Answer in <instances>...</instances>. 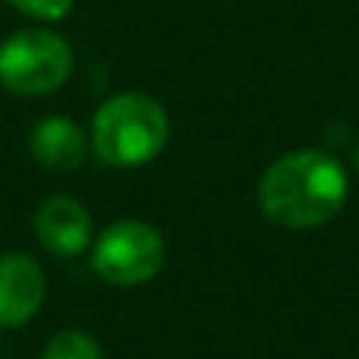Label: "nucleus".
Segmentation results:
<instances>
[{
  "instance_id": "1",
  "label": "nucleus",
  "mask_w": 359,
  "mask_h": 359,
  "mask_svg": "<svg viewBox=\"0 0 359 359\" xmlns=\"http://www.w3.org/2000/svg\"><path fill=\"white\" fill-rule=\"evenodd\" d=\"M347 170L325 151L280 155L259 180V205L268 221L290 230L328 224L347 202Z\"/></svg>"
},
{
  "instance_id": "2",
  "label": "nucleus",
  "mask_w": 359,
  "mask_h": 359,
  "mask_svg": "<svg viewBox=\"0 0 359 359\" xmlns=\"http://www.w3.org/2000/svg\"><path fill=\"white\" fill-rule=\"evenodd\" d=\"M168 111L151 95L123 92L107 98L92 120V151L111 168H142L168 145Z\"/></svg>"
},
{
  "instance_id": "3",
  "label": "nucleus",
  "mask_w": 359,
  "mask_h": 359,
  "mask_svg": "<svg viewBox=\"0 0 359 359\" xmlns=\"http://www.w3.org/2000/svg\"><path fill=\"white\" fill-rule=\"evenodd\" d=\"M73 73V48L50 29H22L0 44V86L13 95H50Z\"/></svg>"
},
{
  "instance_id": "4",
  "label": "nucleus",
  "mask_w": 359,
  "mask_h": 359,
  "mask_svg": "<svg viewBox=\"0 0 359 359\" xmlns=\"http://www.w3.org/2000/svg\"><path fill=\"white\" fill-rule=\"evenodd\" d=\"M168 262L164 236L145 221H117L95 240L92 265L114 287H139L161 274Z\"/></svg>"
},
{
  "instance_id": "5",
  "label": "nucleus",
  "mask_w": 359,
  "mask_h": 359,
  "mask_svg": "<svg viewBox=\"0 0 359 359\" xmlns=\"http://www.w3.org/2000/svg\"><path fill=\"white\" fill-rule=\"evenodd\" d=\"M44 297H48V278L32 255H0V328H19L32 322Z\"/></svg>"
},
{
  "instance_id": "6",
  "label": "nucleus",
  "mask_w": 359,
  "mask_h": 359,
  "mask_svg": "<svg viewBox=\"0 0 359 359\" xmlns=\"http://www.w3.org/2000/svg\"><path fill=\"white\" fill-rule=\"evenodd\" d=\"M35 236L54 255H79L92 243V215L73 196H50L35 211Z\"/></svg>"
},
{
  "instance_id": "7",
  "label": "nucleus",
  "mask_w": 359,
  "mask_h": 359,
  "mask_svg": "<svg viewBox=\"0 0 359 359\" xmlns=\"http://www.w3.org/2000/svg\"><path fill=\"white\" fill-rule=\"evenodd\" d=\"M29 149L44 170L54 174H73L86 164L92 139L82 133V126L69 117H44L35 123L29 136Z\"/></svg>"
},
{
  "instance_id": "8",
  "label": "nucleus",
  "mask_w": 359,
  "mask_h": 359,
  "mask_svg": "<svg viewBox=\"0 0 359 359\" xmlns=\"http://www.w3.org/2000/svg\"><path fill=\"white\" fill-rule=\"evenodd\" d=\"M41 359H104L98 341L88 331H60L48 341V347L41 350Z\"/></svg>"
},
{
  "instance_id": "9",
  "label": "nucleus",
  "mask_w": 359,
  "mask_h": 359,
  "mask_svg": "<svg viewBox=\"0 0 359 359\" xmlns=\"http://www.w3.org/2000/svg\"><path fill=\"white\" fill-rule=\"evenodd\" d=\"M16 10H22L25 16L32 19H44V22H54V19H63L69 10H73V0H10Z\"/></svg>"
},
{
  "instance_id": "10",
  "label": "nucleus",
  "mask_w": 359,
  "mask_h": 359,
  "mask_svg": "<svg viewBox=\"0 0 359 359\" xmlns=\"http://www.w3.org/2000/svg\"><path fill=\"white\" fill-rule=\"evenodd\" d=\"M353 168H356V174H359V149H356V155H353Z\"/></svg>"
}]
</instances>
